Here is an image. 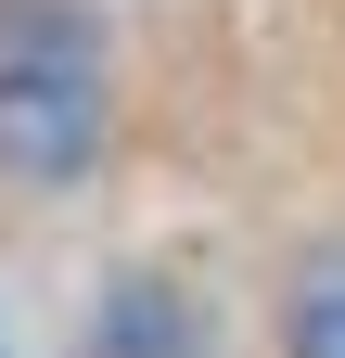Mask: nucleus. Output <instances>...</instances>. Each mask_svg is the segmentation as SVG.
Listing matches in <instances>:
<instances>
[{
  "mask_svg": "<svg viewBox=\"0 0 345 358\" xmlns=\"http://www.w3.org/2000/svg\"><path fill=\"white\" fill-rule=\"evenodd\" d=\"M103 128V64H90V26L64 0H13L0 13V166L26 179H64Z\"/></svg>",
  "mask_w": 345,
  "mask_h": 358,
  "instance_id": "1",
  "label": "nucleus"
},
{
  "mask_svg": "<svg viewBox=\"0 0 345 358\" xmlns=\"http://www.w3.org/2000/svg\"><path fill=\"white\" fill-rule=\"evenodd\" d=\"M90 358H192V320L166 282H115V307L90 320Z\"/></svg>",
  "mask_w": 345,
  "mask_h": 358,
  "instance_id": "2",
  "label": "nucleus"
},
{
  "mask_svg": "<svg viewBox=\"0 0 345 358\" xmlns=\"http://www.w3.org/2000/svg\"><path fill=\"white\" fill-rule=\"evenodd\" d=\"M281 358H345V256H320L294 282V320H281Z\"/></svg>",
  "mask_w": 345,
  "mask_h": 358,
  "instance_id": "3",
  "label": "nucleus"
}]
</instances>
